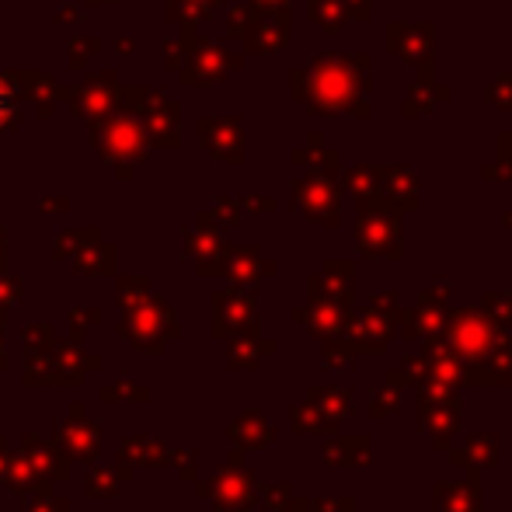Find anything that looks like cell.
Returning <instances> with one entry per match:
<instances>
[{"mask_svg": "<svg viewBox=\"0 0 512 512\" xmlns=\"http://www.w3.org/2000/svg\"><path fill=\"white\" fill-rule=\"evenodd\" d=\"M446 342L453 345L460 359H464V370L474 366H485L495 352L509 349L512 335L509 328H502L499 321L485 314L478 307H460V310H446V328H443Z\"/></svg>", "mask_w": 512, "mask_h": 512, "instance_id": "6da1fadb", "label": "cell"}, {"mask_svg": "<svg viewBox=\"0 0 512 512\" xmlns=\"http://www.w3.org/2000/svg\"><path fill=\"white\" fill-rule=\"evenodd\" d=\"M408 310L405 307H366L359 314H349L345 324V338L356 345L359 356H384L387 345L394 335H401V324H405Z\"/></svg>", "mask_w": 512, "mask_h": 512, "instance_id": "7a4b0ae2", "label": "cell"}, {"mask_svg": "<svg viewBox=\"0 0 512 512\" xmlns=\"http://www.w3.org/2000/svg\"><path fill=\"white\" fill-rule=\"evenodd\" d=\"M209 495L220 502V509L227 512H251L255 509V471H244L241 467V453H234L227 464V471L209 485Z\"/></svg>", "mask_w": 512, "mask_h": 512, "instance_id": "3957f363", "label": "cell"}, {"mask_svg": "<svg viewBox=\"0 0 512 512\" xmlns=\"http://www.w3.org/2000/svg\"><path fill=\"white\" fill-rule=\"evenodd\" d=\"M359 251L366 258H401V223L391 213H366L359 223Z\"/></svg>", "mask_w": 512, "mask_h": 512, "instance_id": "277c9868", "label": "cell"}, {"mask_svg": "<svg viewBox=\"0 0 512 512\" xmlns=\"http://www.w3.org/2000/svg\"><path fill=\"white\" fill-rule=\"evenodd\" d=\"M418 425L429 432L432 450H453L460 432V401H418Z\"/></svg>", "mask_w": 512, "mask_h": 512, "instance_id": "5b68a950", "label": "cell"}, {"mask_svg": "<svg viewBox=\"0 0 512 512\" xmlns=\"http://www.w3.org/2000/svg\"><path fill=\"white\" fill-rule=\"evenodd\" d=\"M432 512H481V471L467 467L464 481H436Z\"/></svg>", "mask_w": 512, "mask_h": 512, "instance_id": "8992f818", "label": "cell"}, {"mask_svg": "<svg viewBox=\"0 0 512 512\" xmlns=\"http://www.w3.org/2000/svg\"><path fill=\"white\" fill-rule=\"evenodd\" d=\"M446 300H439L436 293H418V304L408 310L405 324H401V335L408 338H432L443 335L446 328Z\"/></svg>", "mask_w": 512, "mask_h": 512, "instance_id": "52a82bcc", "label": "cell"}, {"mask_svg": "<svg viewBox=\"0 0 512 512\" xmlns=\"http://www.w3.org/2000/svg\"><path fill=\"white\" fill-rule=\"evenodd\" d=\"M349 314H352V307L349 304H335V300H314V304H310V310H293V317L307 321L310 335H317V338L345 335Z\"/></svg>", "mask_w": 512, "mask_h": 512, "instance_id": "ba28073f", "label": "cell"}, {"mask_svg": "<svg viewBox=\"0 0 512 512\" xmlns=\"http://www.w3.org/2000/svg\"><path fill=\"white\" fill-rule=\"evenodd\" d=\"M324 460L331 467H370L373 464V443L370 436H342L331 432L324 439Z\"/></svg>", "mask_w": 512, "mask_h": 512, "instance_id": "9c48e42d", "label": "cell"}, {"mask_svg": "<svg viewBox=\"0 0 512 512\" xmlns=\"http://www.w3.org/2000/svg\"><path fill=\"white\" fill-rule=\"evenodd\" d=\"M422 359H425V366H429L432 377H443V380H450V384L464 387V359L453 352V345L446 342V335L425 338Z\"/></svg>", "mask_w": 512, "mask_h": 512, "instance_id": "30bf717a", "label": "cell"}, {"mask_svg": "<svg viewBox=\"0 0 512 512\" xmlns=\"http://www.w3.org/2000/svg\"><path fill=\"white\" fill-rule=\"evenodd\" d=\"M446 453H450L453 467H478V471H485V467L499 464V439L488 436V432H474V436L464 439V446Z\"/></svg>", "mask_w": 512, "mask_h": 512, "instance_id": "8fae6325", "label": "cell"}, {"mask_svg": "<svg viewBox=\"0 0 512 512\" xmlns=\"http://www.w3.org/2000/svg\"><path fill=\"white\" fill-rule=\"evenodd\" d=\"M230 436H234V443L244 446V450H269L272 439H276V429H272V422H265L262 411L248 408L241 418H234Z\"/></svg>", "mask_w": 512, "mask_h": 512, "instance_id": "7c38bea8", "label": "cell"}, {"mask_svg": "<svg viewBox=\"0 0 512 512\" xmlns=\"http://www.w3.org/2000/svg\"><path fill=\"white\" fill-rule=\"evenodd\" d=\"M307 401L321 411L324 422L335 425V429L345 422V418H352V391L349 387H321L317 384L307 391Z\"/></svg>", "mask_w": 512, "mask_h": 512, "instance_id": "4fadbf2b", "label": "cell"}, {"mask_svg": "<svg viewBox=\"0 0 512 512\" xmlns=\"http://www.w3.org/2000/svg\"><path fill=\"white\" fill-rule=\"evenodd\" d=\"M401 398H405L401 387L380 380L377 387H370V415L377 418V422H384V418H398L401 415Z\"/></svg>", "mask_w": 512, "mask_h": 512, "instance_id": "5bb4252c", "label": "cell"}, {"mask_svg": "<svg viewBox=\"0 0 512 512\" xmlns=\"http://www.w3.org/2000/svg\"><path fill=\"white\" fill-rule=\"evenodd\" d=\"M356 345L349 342L345 335H335V338H324V366L328 370H349L356 363Z\"/></svg>", "mask_w": 512, "mask_h": 512, "instance_id": "9a60e30c", "label": "cell"}, {"mask_svg": "<svg viewBox=\"0 0 512 512\" xmlns=\"http://www.w3.org/2000/svg\"><path fill=\"white\" fill-rule=\"evenodd\" d=\"M415 391H418V401H460V391H464V387L429 373V377L418 380Z\"/></svg>", "mask_w": 512, "mask_h": 512, "instance_id": "2e32d148", "label": "cell"}, {"mask_svg": "<svg viewBox=\"0 0 512 512\" xmlns=\"http://www.w3.org/2000/svg\"><path fill=\"white\" fill-rule=\"evenodd\" d=\"M290 422H293V432H321V436H331V432H338L335 425L324 422V415L314 405H310V401H307V405H300V408H293Z\"/></svg>", "mask_w": 512, "mask_h": 512, "instance_id": "e0dca14e", "label": "cell"}, {"mask_svg": "<svg viewBox=\"0 0 512 512\" xmlns=\"http://www.w3.org/2000/svg\"><path fill=\"white\" fill-rule=\"evenodd\" d=\"M272 349H276V342H237L230 366H234V370H258L262 356H265V352H272Z\"/></svg>", "mask_w": 512, "mask_h": 512, "instance_id": "ac0fdd59", "label": "cell"}, {"mask_svg": "<svg viewBox=\"0 0 512 512\" xmlns=\"http://www.w3.org/2000/svg\"><path fill=\"white\" fill-rule=\"evenodd\" d=\"M481 310H485L492 321H499L502 328H512V293H485Z\"/></svg>", "mask_w": 512, "mask_h": 512, "instance_id": "d6986e66", "label": "cell"}, {"mask_svg": "<svg viewBox=\"0 0 512 512\" xmlns=\"http://www.w3.org/2000/svg\"><path fill=\"white\" fill-rule=\"evenodd\" d=\"M258 499H262L265 509H283L286 502L293 499V485H290V481H279V485L262 488V495H258Z\"/></svg>", "mask_w": 512, "mask_h": 512, "instance_id": "ffe728a7", "label": "cell"}, {"mask_svg": "<svg viewBox=\"0 0 512 512\" xmlns=\"http://www.w3.org/2000/svg\"><path fill=\"white\" fill-rule=\"evenodd\" d=\"M401 370H405V377H408V387H415L422 377H429V366H425L422 352H415V356H405V359H401Z\"/></svg>", "mask_w": 512, "mask_h": 512, "instance_id": "44dd1931", "label": "cell"}, {"mask_svg": "<svg viewBox=\"0 0 512 512\" xmlns=\"http://www.w3.org/2000/svg\"><path fill=\"white\" fill-rule=\"evenodd\" d=\"M310 512H356V499H314Z\"/></svg>", "mask_w": 512, "mask_h": 512, "instance_id": "7402d4cb", "label": "cell"}, {"mask_svg": "<svg viewBox=\"0 0 512 512\" xmlns=\"http://www.w3.org/2000/svg\"><path fill=\"white\" fill-rule=\"evenodd\" d=\"M11 115H14V95H11L7 84H0V126H4Z\"/></svg>", "mask_w": 512, "mask_h": 512, "instance_id": "603a6c76", "label": "cell"}, {"mask_svg": "<svg viewBox=\"0 0 512 512\" xmlns=\"http://www.w3.org/2000/svg\"><path fill=\"white\" fill-rule=\"evenodd\" d=\"M387 384H394V387H401V391H405V387H408V377H405V370H401V366H398V370H387Z\"/></svg>", "mask_w": 512, "mask_h": 512, "instance_id": "cb8c5ba5", "label": "cell"}, {"mask_svg": "<svg viewBox=\"0 0 512 512\" xmlns=\"http://www.w3.org/2000/svg\"><path fill=\"white\" fill-rule=\"evenodd\" d=\"M283 512H310V499H290Z\"/></svg>", "mask_w": 512, "mask_h": 512, "instance_id": "d4e9b609", "label": "cell"}]
</instances>
